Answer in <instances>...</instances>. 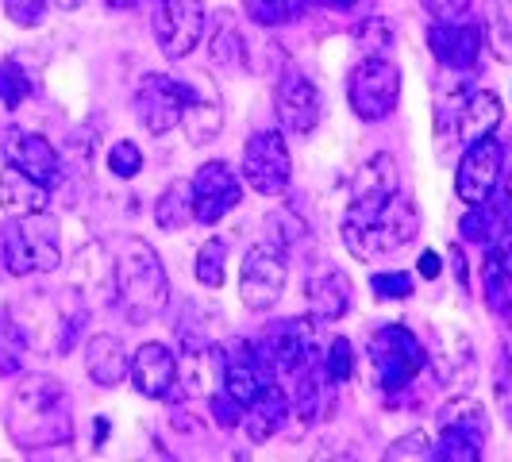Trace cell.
<instances>
[{
	"label": "cell",
	"instance_id": "ee69618b",
	"mask_svg": "<svg viewBox=\"0 0 512 462\" xmlns=\"http://www.w3.org/2000/svg\"><path fill=\"white\" fill-rule=\"evenodd\" d=\"M324 4H328V8H339V12H351L359 0H324Z\"/></svg>",
	"mask_w": 512,
	"mask_h": 462
},
{
	"label": "cell",
	"instance_id": "e0dca14e",
	"mask_svg": "<svg viewBox=\"0 0 512 462\" xmlns=\"http://www.w3.org/2000/svg\"><path fill=\"white\" fill-rule=\"evenodd\" d=\"M131 382L143 397L166 401L178 389V355H170L166 343H143L131 359Z\"/></svg>",
	"mask_w": 512,
	"mask_h": 462
},
{
	"label": "cell",
	"instance_id": "ffe728a7",
	"mask_svg": "<svg viewBox=\"0 0 512 462\" xmlns=\"http://www.w3.org/2000/svg\"><path fill=\"white\" fill-rule=\"evenodd\" d=\"M266 362L251 343H231V351L224 355V389L235 401H251L258 389L266 385Z\"/></svg>",
	"mask_w": 512,
	"mask_h": 462
},
{
	"label": "cell",
	"instance_id": "4316f807",
	"mask_svg": "<svg viewBox=\"0 0 512 462\" xmlns=\"http://www.w3.org/2000/svg\"><path fill=\"white\" fill-rule=\"evenodd\" d=\"M181 128L189 135V143L193 147H201V143H212L220 128H224V108H220V97L212 93V89H201L197 85V97L189 104V112H185V120H181Z\"/></svg>",
	"mask_w": 512,
	"mask_h": 462
},
{
	"label": "cell",
	"instance_id": "7bdbcfd3",
	"mask_svg": "<svg viewBox=\"0 0 512 462\" xmlns=\"http://www.w3.org/2000/svg\"><path fill=\"white\" fill-rule=\"evenodd\" d=\"M420 274H424V278H439V255L436 251H424V255H420Z\"/></svg>",
	"mask_w": 512,
	"mask_h": 462
},
{
	"label": "cell",
	"instance_id": "f1b7e54d",
	"mask_svg": "<svg viewBox=\"0 0 512 462\" xmlns=\"http://www.w3.org/2000/svg\"><path fill=\"white\" fill-rule=\"evenodd\" d=\"M27 359L24 324L12 320V312H0V374H20Z\"/></svg>",
	"mask_w": 512,
	"mask_h": 462
},
{
	"label": "cell",
	"instance_id": "44dd1931",
	"mask_svg": "<svg viewBox=\"0 0 512 462\" xmlns=\"http://www.w3.org/2000/svg\"><path fill=\"white\" fill-rule=\"evenodd\" d=\"M285 416H289V401H285L282 385L266 382L243 405V428H247V436L255 439V443H266L285 424Z\"/></svg>",
	"mask_w": 512,
	"mask_h": 462
},
{
	"label": "cell",
	"instance_id": "e575fe53",
	"mask_svg": "<svg viewBox=\"0 0 512 462\" xmlns=\"http://www.w3.org/2000/svg\"><path fill=\"white\" fill-rule=\"evenodd\" d=\"M243 8H247V16L255 20V24H285V20H293L301 8H305V0H243Z\"/></svg>",
	"mask_w": 512,
	"mask_h": 462
},
{
	"label": "cell",
	"instance_id": "836d02e7",
	"mask_svg": "<svg viewBox=\"0 0 512 462\" xmlns=\"http://www.w3.org/2000/svg\"><path fill=\"white\" fill-rule=\"evenodd\" d=\"M486 27H489V47H493V54H497L501 62H509L512 58V8L505 0H493Z\"/></svg>",
	"mask_w": 512,
	"mask_h": 462
},
{
	"label": "cell",
	"instance_id": "f35d334b",
	"mask_svg": "<svg viewBox=\"0 0 512 462\" xmlns=\"http://www.w3.org/2000/svg\"><path fill=\"white\" fill-rule=\"evenodd\" d=\"M370 289H374L382 301H405V297H412V278L405 270H385V274H374Z\"/></svg>",
	"mask_w": 512,
	"mask_h": 462
},
{
	"label": "cell",
	"instance_id": "7a4b0ae2",
	"mask_svg": "<svg viewBox=\"0 0 512 462\" xmlns=\"http://www.w3.org/2000/svg\"><path fill=\"white\" fill-rule=\"evenodd\" d=\"M8 432L20 447H51L58 439H70V416H66V397L54 378L31 374L20 382L12 409H8Z\"/></svg>",
	"mask_w": 512,
	"mask_h": 462
},
{
	"label": "cell",
	"instance_id": "484cf974",
	"mask_svg": "<svg viewBox=\"0 0 512 462\" xmlns=\"http://www.w3.org/2000/svg\"><path fill=\"white\" fill-rule=\"evenodd\" d=\"M197 220V201H193V181H170L162 197L154 201V224L162 231H181Z\"/></svg>",
	"mask_w": 512,
	"mask_h": 462
},
{
	"label": "cell",
	"instance_id": "5bb4252c",
	"mask_svg": "<svg viewBox=\"0 0 512 462\" xmlns=\"http://www.w3.org/2000/svg\"><path fill=\"white\" fill-rule=\"evenodd\" d=\"M0 151L12 166H20L27 178H35L39 185L54 189L62 181V162H58V151L51 147V139L35 135V131L24 128H8L0 135Z\"/></svg>",
	"mask_w": 512,
	"mask_h": 462
},
{
	"label": "cell",
	"instance_id": "d590c367",
	"mask_svg": "<svg viewBox=\"0 0 512 462\" xmlns=\"http://www.w3.org/2000/svg\"><path fill=\"white\" fill-rule=\"evenodd\" d=\"M324 374H328V382H351V374H355V351H351V343L343 339V335H335L332 347H328V355H324Z\"/></svg>",
	"mask_w": 512,
	"mask_h": 462
},
{
	"label": "cell",
	"instance_id": "2e32d148",
	"mask_svg": "<svg viewBox=\"0 0 512 462\" xmlns=\"http://www.w3.org/2000/svg\"><path fill=\"white\" fill-rule=\"evenodd\" d=\"M428 47L447 70H470L482 54V27L466 20H436L428 27Z\"/></svg>",
	"mask_w": 512,
	"mask_h": 462
},
{
	"label": "cell",
	"instance_id": "8992f818",
	"mask_svg": "<svg viewBox=\"0 0 512 462\" xmlns=\"http://www.w3.org/2000/svg\"><path fill=\"white\" fill-rule=\"evenodd\" d=\"M193 97H197L193 81H178L170 74H147L139 93H135V116L151 135H170L181 128Z\"/></svg>",
	"mask_w": 512,
	"mask_h": 462
},
{
	"label": "cell",
	"instance_id": "4dcf8cb0",
	"mask_svg": "<svg viewBox=\"0 0 512 462\" xmlns=\"http://www.w3.org/2000/svg\"><path fill=\"white\" fill-rule=\"evenodd\" d=\"M212 62H220V66H235V62H243V35L235 31V20H231V12H220L216 16V27H212Z\"/></svg>",
	"mask_w": 512,
	"mask_h": 462
},
{
	"label": "cell",
	"instance_id": "d6986e66",
	"mask_svg": "<svg viewBox=\"0 0 512 462\" xmlns=\"http://www.w3.org/2000/svg\"><path fill=\"white\" fill-rule=\"evenodd\" d=\"M266 366H274L278 374H305L312 366V339L308 328H301V320H289L278 332L266 339V347L258 351Z\"/></svg>",
	"mask_w": 512,
	"mask_h": 462
},
{
	"label": "cell",
	"instance_id": "3957f363",
	"mask_svg": "<svg viewBox=\"0 0 512 462\" xmlns=\"http://www.w3.org/2000/svg\"><path fill=\"white\" fill-rule=\"evenodd\" d=\"M0 258L4 270L24 278V274H51L62 262V231L51 212H27L12 216L0 228Z\"/></svg>",
	"mask_w": 512,
	"mask_h": 462
},
{
	"label": "cell",
	"instance_id": "603a6c76",
	"mask_svg": "<svg viewBox=\"0 0 512 462\" xmlns=\"http://www.w3.org/2000/svg\"><path fill=\"white\" fill-rule=\"evenodd\" d=\"M308 297V316H312V324H332L339 320L347 308H351V278L347 274H320L316 282H308L305 289Z\"/></svg>",
	"mask_w": 512,
	"mask_h": 462
},
{
	"label": "cell",
	"instance_id": "b9f144b4",
	"mask_svg": "<svg viewBox=\"0 0 512 462\" xmlns=\"http://www.w3.org/2000/svg\"><path fill=\"white\" fill-rule=\"evenodd\" d=\"M497 401H501V412L512 424V362L505 366V374H497Z\"/></svg>",
	"mask_w": 512,
	"mask_h": 462
},
{
	"label": "cell",
	"instance_id": "f546056e",
	"mask_svg": "<svg viewBox=\"0 0 512 462\" xmlns=\"http://www.w3.org/2000/svg\"><path fill=\"white\" fill-rule=\"evenodd\" d=\"M482 447H486V439L466 436V432H455V428H439V439H436V451H432V459H443V462H478V459H482Z\"/></svg>",
	"mask_w": 512,
	"mask_h": 462
},
{
	"label": "cell",
	"instance_id": "ab89813d",
	"mask_svg": "<svg viewBox=\"0 0 512 462\" xmlns=\"http://www.w3.org/2000/svg\"><path fill=\"white\" fill-rule=\"evenodd\" d=\"M47 8H51V0H4L8 20L20 27H39L47 20Z\"/></svg>",
	"mask_w": 512,
	"mask_h": 462
},
{
	"label": "cell",
	"instance_id": "ac0fdd59",
	"mask_svg": "<svg viewBox=\"0 0 512 462\" xmlns=\"http://www.w3.org/2000/svg\"><path fill=\"white\" fill-rule=\"evenodd\" d=\"M274 101H278V120L293 135H308L320 124V93L301 70H285Z\"/></svg>",
	"mask_w": 512,
	"mask_h": 462
},
{
	"label": "cell",
	"instance_id": "ba28073f",
	"mask_svg": "<svg viewBox=\"0 0 512 462\" xmlns=\"http://www.w3.org/2000/svg\"><path fill=\"white\" fill-rule=\"evenodd\" d=\"M285 278H289V262L282 247L258 243L243 255V266H239V301L251 312H266L285 293Z\"/></svg>",
	"mask_w": 512,
	"mask_h": 462
},
{
	"label": "cell",
	"instance_id": "8d00e7d4",
	"mask_svg": "<svg viewBox=\"0 0 512 462\" xmlns=\"http://www.w3.org/2000/svg\"><path fill=\"white\" fill-rule=\"evenodd\" d=\"M108 170L116 174V178H135L139 170H143V151L131 143V139H120L112 151H108Z\"/></svg>",
	"mask_w": 512,
	"mask_h": 462
},
{
	"label": "cell",
	"instance_id": "6da1fadb",
	"mask_svg": "<svg viewBox=\"0 0 512 462\" xmlns=\"http://www.w3.org/2000/svg\"><path fill=\"white\" fill-rule=\"evenodd\" d=\"M116 301L131 324H147L170 305V282L154 255V247L139 235H124L116 243Z\"/></svg>",
	"mask_w": 512,
	"mask_h": 462
},
{
	"label": "cell",
	"instance_id": "60d3db41",
	"mask_svg": "<svg viewBox=\"0 0 512 462\" xmlns=\"http://www.w3.org/2000/svg\"><path fill=\"white\" fill-rule=\"evenodd\" d=\"M420 4L428 8L432 20H459V16H466V8H470V0H420Z\"/></svg>",
	"mask_w": 512,
	"mask_h": 462
},
{
	"label": "cell",
	"instance_id": "7c38bea8",
	"mask_svg": "<svg viewBox=\"0 0 512 462\" xmlns=\"http://www.w3.org/2000/svg\"><path fill=\"white\" fill-rule=\"evenodd\" d=\"M501 166H505V151H501V143L493 135L470 143L459 162V174H455V189H459L462 205H482V201H489L493 189H497V181H501Z\"/></svg>",
	"mask_w": 512,
	"mask_h": 462
},
{
	"label": "cell",
	"instance_id": "83f0119b",
	"mask_svg": "<svg viewBox=\"0 0 512 462\" xmlns=\"http://www.w3.org/2000/svg\"><path fill=\"white\" fill-rule=\"evenodd\" d=\"M439 428H455V432H466V436L486 439L489 424H486V409L474 401V397H455L439 409Z\"/></svg>",
	"mask_w": 512,
	"mask_h": 462
},
{
	"label": "cell",
	"instance_id": "bcb514c9",
	"mask_svg": "<svg viewBox=\"0 0 512 462\" xmlns=\"http://www.w3.org/2000/svg\"><path fill=\"white\" fill-rule=\"evenodd\" d=\"M54 4H58V8H62V12H74V8H81V4H85V0H54Z\"/></svg>",
	"mask_w": 512,
	"mask_h": 462
},
{
	"label": "cell",
	"instance_id": "74e56055",
	"mask_svg": "<svg viewBox=\"0 0 512 462\" xmlns=\"http://www.w3.org/2000/svg\"><path fill=\"white\" fill-rule=\"evenodd\" d=\"M432 451H436V443L428 439V432H409V436L393 439L385 459H432Z\"/></svg>",
	"mask_w": 512,
	"mask_h": 462
},
{
	"label": "cell",
	"instance_id": "4fadbf2b",
	"mask_svg": "<svg viewBox=\"0 0 512 462\" xmlns=\"http://www.w3.org/2000/svg\"><path fill=\"white\" fill-rule=\"evenodd\" d=\"M193 201H197V220L201 224H220L231 208L243 201V181L228 162H205L193 178Z\"/></svg>",
	"mask_w": 512,
	"mask_h": 462
},
{
	"label": "cell",
	"instance_id": "277c9868",
	"mask_svg": "<svg viewBox=\"0 0 512 462\" xmlns=\"http://www.w3.org/2000/svg\"><path fill=\"white\" fill-rule=\"evenodd\" d=\"M416 231H420V212H416V205L405 201V197H393L366 224H347L343 220V243L351 247L355 258H378L409 247L412 239H416Z\"/></svg>",
	"mask_w": 512,
	"mask_h": 462
},
{
	"label": "cell",
	"instance_id": "7402d4cb",
	"mask_svg": "<svg viewBox=\"0 0 512 462\" xmlns=\"http://www.w3.org/2000/svg\"><path fill=\"white\" fill-rule=\"evenodd\" d=\"M51 193L47 185H39L35 178H27L20 166H4L0 170V208L8 216H27V212H43L51 205Z\"/></svg>",
	"mask_w": 512,
	"mask_h": 462
},
{
	"label": "cell",
	"instance_id": "d4e9b609",
	"mask_svg": "<svg viewBox=\"0 0 512 462\" xmlns=\"http://www.w3.org/2000/svg\"><path fill=\"white\" fill-rule=\"evenodd\" d=\"M497 124H501V97H497V93L478 89V93H470V97L459 104V143L462 147H470V143H478V139L493 135Z\"/></svg>",
	"mask_w": 512,
	"mask_h": 462
},
{
	"label": "cell",
	"instance_id": "1f68e13d",
	"mask_svg": "<svg viewBox=\"0 0 512 462\" xmlns=\"http://www.w3.org/2000/svg\"><path fill=\"white\" fill-rule=\"evenodd\" d=\"M31 97V77L16 58H4L0 62V104L4 108H20Z\"/></svg>",
	"mask_w": 512,
	"mask_h": 462
},
{
	"label": "cell",
	"instance_id": "7dc6e473",
	"mask_svg": "<svg viewBox=\"0 0 512 462\" xmlns=\"http://www.w3.org/2000/svg\"><path fill=\"white\" fill-rule=\"evenodd\" d=\"M501 266H505V278L512 282V247L505 251V258H501Z\"/></svg>",
	"mask_w": 512,
	"mask_h": 462
},
{
	"label": "cell",
	"instance_id": "9c48e42d",
	"mask_svg": "<svg viewBox=\"0 0 512 462\" xmlns=\"http://www.w3.org/2000/svg\"><path fill=\"white\" fill-rule=\"evenodd\" d=\"M293 174V162H289V147L278 131H258L255 139H247V151H243V181L262 193V197H282L285 185Z\"/></svg>",
	"mask_w": 512,
	"mask_h": 462
},
{
	"label": "cell",
	"instance_id": "8fae6325",
	"mask_svg": "<svg viewBox=\"0 0 512 462\" xmlns=\"http://www.w3.org/2000/svg\"><path fill=\"white\" fill-rule=\"evenodd\" d=\"M397 197V162L393 154H374L370 162H362V170L351 181V208H347V224H366Z\"/></svg>",
	"mask_w": 512,
	"mask_h": 462
},
{
	"label": "cell",
	"instance_id": "5b68a950",
	"mask_svg": "<svg viewBox=\"0 0 512 462\" xmlns=\"http://www.w3.org/2000/svg\"><path fill=\"white\" fill-rule=\"evenodd\" d=\"M370 366L385 393H401L428 366V351L405 324H385L370 335Z\"/></svg>",
	"mask_w": 512,
	"mask_h": 462
},
{
	"label": "cell",
	"instance_id": "52a82bcc",
	"mask_svg": "<svg viewBox=\"0 0 512 462\" xmlns=\"http://www.w3.org/2000/svg\"><path fill=\"white\" fill-rule=\"evenodd\" d=\"M347 101L355 108V116L366 124H378L385 116H393V108L401 101V70L385 58L359 62L351 81H347Z\"/></svg>",
	"mask_w": 512,
	"mask_h": 462
},
{
	"label": "cell",
	"instance_id": "d6a6232c",
	"mask_svg": "<svg viewBox=\"0 0 512 462\" xmlns=\"http://www.w3.org/2000/svg\"><path fill=\"white\" fill-rule=\"evenodd\" d=\"M224 262H228V243L224 239H208L197 255V282L205 289H220L224 285Z\"/></svg>",
	"mask_w": 512,
	"mask_h": 462
},
{
	"label": "cell",
	"instance_id": "30bf717a",
	"mask_svg": "<svg viewBox=\"0 0 512 462\" xmlns=\"http://www.w3.org/2000/svg\"><path fill=\"white\" fill-rule=\"evenodd\" d=\"M205 0H162V12H158V47L166 58H185L201 47L205 39Z\"/></svg>",
	"mask_w": 512,
	"mask_h": 462
},
{
	"label": "cell",
	"instance_id": "9a60e30c",
	"mask_svg": "<svg viewBox=\"0 0 512 462\" xmlns=\"http://www.w3.org/2000/svg\"><path fill=\"white\" fill-rule=\"evenodd\" d=\"M70 285L85 297V305H104L116 301V255L104 243L81 247L70 266Z\"/></svg>",
	"mask_w": 512,
	"mask_h": 462
},
{
	"label": "cell",
	"instance_id": "f6af8a7d",
	"mask_svg": "<svg viewBox=\"0 0 512 462\" xmlns=\"http://www.w3.org/2000/svg\"><path fill=\"white\" fill-rule=\"evenodd\" d=\"M135 4H139V0H108V8H120V12H128Z\"/></svg>",
	"mask_w": 512,
	"mask_h": 462
},
{
	"label": "cell",
	"instance_id": "cb8c5ba5",
	"mask_svg": "<svg viewBox=\"0 0 512 462\" xmlns=\"http://www.w3.org/2000/svg\"><path fill=\"white\" fill-rule=\"evenodd\" d=\"M85 370H89V378L101 385V389L120 385L131 374L124 343H120L116 335H93L89 347H85Z\"/></svg>",
	"mask_w": 512,
	"mask_h": 462
}]
</instances>
